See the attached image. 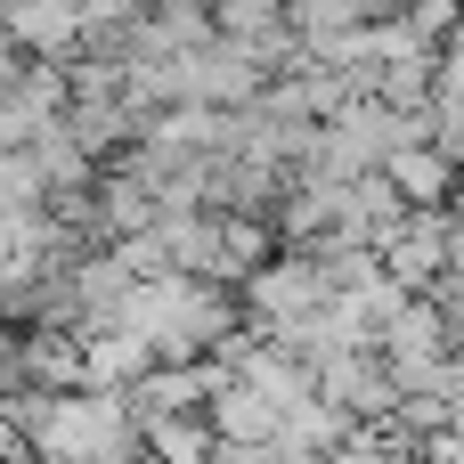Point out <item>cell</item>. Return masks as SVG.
<instances>
[]
</instances>
